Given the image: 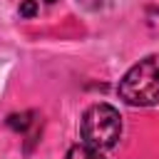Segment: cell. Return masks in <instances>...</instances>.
<instances>
[{"instance_id": "1", "label": "cell", "mask_w": 159, "mask_h": 159, "mask_svg": "<svg viewBox=\"0 0 159 159\" xmlns=\"http://www.w3.org/2000/svg\"><path fill=\"white\" fill-rule=\"evenodd\" d=\"M117 94L132 107L159 104V52L147 55L134 67H129L117 84Z\"/></svg>"}, {"instance_id": "2", "label": "cell", "mask_w": 159, "mask_h": 159, "mask_svg": "<svg viewBox=\"0 0 159 159\" xmlns=\"http://www.w3.org/2000/svg\"><path fill=\"white\" fill-rule=\"evenodd\" d=\"M80 134H82V144L92 147V149H112L119 137H122V114L107 104H92L80 122Z\"/></svg>"}, {"instance_id": "3", "label": "cell", "mask_w": 159, "mask_h": 159, "mask_svg": "<svg viewBox=\"0 0 159 159\" xmlns=\"http://www.w3.org/2000/svg\"><path fill=\"white\" fill-rule=\"evenodd\" d=\"M65 159H104V154L99 149L87 147V144H75V147H70V152L65 154Z\"/></svg>"}, {"instance_id": "4", "label": "cell", "mask_w": 159, "mask_h": 159, "mask_svg": "<svg viewBox=\"0 0 159 159\" xmlns=\"http://www.w3.org/2000/svg\"><path fill=\"white\" fill-rule=\"evenodd\" d=\"M35 117V112H22V114H10L7 117V127L10 129H15V132H27V127L35 122L32 119Z\"/></svg>"}, {"instance_id": "5", "label": "cell", "mask_w": 159, "mask_h": 159, "mask_svg": "<svg viewBox=\"0 0 159 159\" xmlns=\"http://www.w3.org/2000/svg\"><path fill=\"white\" fill-rule=\"evenodd\" d=\"M17 12H20V17H35L37 15V0H22Z\"/></svg>"}, {"instance_id": "6", "label": "cell", "mask_w": 159, "mask_h": 159, "mask_svg": "<svg viewBox=\"0 0 159 159\" xmlns=\"http://www.w3.org/2000/svg\"><path fill=\"white\" fill-rule=\"evenodd\" d=\"M45 2H47V5H52V2H57V0H45Z\"/></svg>"}]
</instances>
